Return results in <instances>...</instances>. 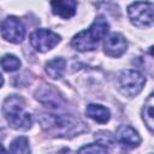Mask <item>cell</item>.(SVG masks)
I'll return each instance as SVG.
<instances>
[{"label": "cell", "mask_w": 154, "mask_h": 154, "mask_svg": "<svg viewBox=\"0 0 154 154\" xmlns=\"http://www.w3.org/2000/svg\"><path fill=\"white\" fill-rule=\"evenodd\" d=\"M128 43L125 37L119 32H113L106 37L103 43V51L108 57L118 58L126 51Z\"/></svg>", "instance_id": "cell-8"}, {"label": "cell", "mask_w": 154, "mask_h": 154, "mask_svg": "<svg viewBox=\"0 0 154 154\" xmlns=\"http://www.w3.org/2000/svg\"><path fill=\"white\" fill-rule=\"evenodd\" d=\"M60 36L48 29H36L30 35V45L38 52H47L55 47Z\"/></svg>", "instance_id": "cell-6"}, {"label": "cell", "mask_w": 154, "mask_h": 154, "mask_svg": "<svg viewBox=\"0 0 154 154\" xmlns=\"http://www.w3.org/2000/svg\"><path fill=\"white\" fill-rule=\"evenodd\" d=\"M131 23L138 28H150L153 25V4L150 1H135L128 7Z\"/></svg>", "instance_id": "cell-5"}, {"label": "cell", "mask_w": 154, "mask_h": 154, "mask_svg": "<svg viewBox=\"0 0 154 154\" xmlns=\"http://www.w3.org/2000/svg\"><path fill=\"white\" fill-rule=\"evenodd\" d=\"M25 102L19 95L7 96L4 101V116L11 128L16 130H28L32 125V117L24 111Z\"/></svg>", "instance_id": "cell-3"}, {"label": "cell", "mask_w": 154, "mask_h": 154, "mask_svg": "<svg viewBox=\"0 0 154 154\" xmlns=\"http://www.w3.org/2000/svg\"><path fill=\"white\" fill-rule=\"evenodd\" d=\"M36 97L37 100L43 103V105H47L49 107H53V108H60L61 106V97L58 96V93L57 90L52 87V85H45L43 88L38 89L36 91Z\"/></svg>", "instance_id": "cell-10"}, {"label": "cell", "mask_w": 154, "mask_h": 154, "mask_svg": "<svg viewBox=\"0 0 154 154\" xmlns=\"http://www.w3.org/2000/svg\"><path fill=\"white\" fill-rule=\"evenodd\" d=\"M65 65H66L65 59H63V58H54V59L49 60L46 64V72H47V75L51 78L59 79L64 75Z\"/></svg>", "instance_id": "cell-13"}, {"label": "cell", "mask_w": 154, "mask_h": 154, "mask_svg": "<svg viewBox=\"0 0 154 154\" xmlns=\"http://www.w3.org/2000/svg\"><path fill=\"white\" fill-rule=\"evenodd\" d=\"M95 140L97 141L99 144L103 146L105 148L114 146V142H116V137L109 131H105V130L97 131L95 134Z\"/></svg>", "instance_id": "cell-17"}, {"label": "cell", "mask_w": 154, "mask_h": 154, "mask_svg": "<svg viewBox=\"0 0 154 154\" xmlns=\"http://www.w3.org/2000/svg\"><path fill=\"white\" fill-rule=\"evenodd\" d=\"M1 67L7 72H13L20 67V60L13 54H5L0 59Z\"/></svg>", "instance_id": "cell-15"}, {"label": "cell", "mask_w": 154, "mask_h": 154, "mask_svg": "<svg viewBox=\"0 0 154 154\" xmlns=\"http://www.w3.org/2000/svg\"><path fill=\"white\" fill-rule=\"evenodd\" d=\"M10 152H12V153H24V154L30 153L28 138L24 137V136H20V137L14 138L12 141L11 146H10Z\"/></svg>", "instance_id": "cell-16"}, {"label": "cell", "mask_w": 154, "mask_h": 154, "mask_svg": "<svg viewBox=\"0 0 154 154\" xmlns=\"http://www.w3.org/2000/svg\"><path fill=\"white\" fill-rule=\"evenodd\" d=\"M2 84H4V77H2L1 73H0V88L2 87Z\"/></svg>", "instance_id": "cell-19"}, {"label": "cell", "mask_w": 154, "mask_h": 154, "mask_svg": "<svg viewBox=\"0 0 154 154\" xmlns=\"http://www.w3.org/2000/svg\"><path fill=\"white\" fill-rule=\"evenodd\" d=\"M0 32L2 37L12 43H19L23 41L25 35V29L22 22L13 16L5 18L0 24Z\"/></svg>", "instance_id": "cell-7"}, {"label": "cell", "mask_w": 154, "mask_h": 154, "mask_svg": "<svg viewBox=\"0 0 154 154\" xmlns=\"http://www.w3.org/2000/svg\"><path fill=\"white\" fill-rule=\"evenodd\" d=\"M142 118L144 120V124L149 129L150 132H153L154 128V116H153V95L150 94L147 102L144 103V107L142 109Z\"/></svg>", "instance_id": "cell-14"}, {"label": "cell", "mask_w": 154, "mask_h": 154, "mask_svg": "<svg viewBox=\"0 0 154 154\" xmlns=\"http://www.w3.org/2000/svg\"><path fill=\"white\" fill-rule=\"evenodd\" d=\"M117 84L122 94L132 97L140 94V91L143 89L146 78L136 70H124L119 73Z\"/></svg>", "instance_id": "cell-4"}, {"label": "cell", "mask_w": 154, "mask_h": 154, "mask_svg": "<svg viewBox=\"0 0 154 154\" xmlns=\"http://www.w3.org/2000/svg\"><path fill=\"white\" fill-rule=\"evenodd\" d=\"M52 12L61 18H71L76 13L77 2L76 0H51Z\"/></svg>", "instance_id": "cell-11"}, {"label": "cell", "mask_w": 154, "mask_h": 154, "mask_svg": "<svg viewBox=\"0 0 154 154\" xmlns=\"http://www.w3.org/2000/svg\"><path fill=\"white\" fill-rule=\"evenodd\" d=\"M38 122L43 130L54 136L71 137L85 131L84 124L73 116L41 113L38 116Z\"/></svg>", "instance_id": "cell-1"}, {"label": "cell", "mask_w": 154, "mask_h": 154, "mask_svg": "<svg viewBox=\"0 0 154 154\" xmlns=\"http://www.w3.org/2000/svg\"><path fill=\"white\" fill-rule=\"evenodd\" d=\"M0 152H6V149L2 147V144H1V143H0Z\"/></svg>", "instance_id": "cell-20"}, {"label": "cell", "mask_w": 154, "mask_h": 154, "mask_svg": "<svg viewBox=\"0 0 154 154\" xmlns=\"http://www.w3.org/2000/svg\"><path fill=\"white\" fill-rule=\"evenodd\" d=\"M108 29L109 25L105 17L99 16L88 29L73 36V38L71 40V46L79 52L94 51L97 47L99 42L107 35Z\"/></svg>", "instance_id": "cell-2"}, {"label": "cell", "mask_w": 154, "mask_h": 154, "mask_svg": "<svg viewBox=\"0 0 154 154\" xmlns=\"http://www.w3.org/2000/svg\"><path fill=\"white\" fill-rule=\"evenodd\" d=\"M116 138L129 148H135L141 143V137L138 132L130 125H120L117 129Z\"/></svg>", "instance_id": "cell-9"}, {"label": "cell", "mask_w": 154, "mask_h": 154, "mask_svg": "<svg viewBox=\"0 0 154 154\" xmlns=\"http://www.w3.org/2000/svg\"><path fill=\"white\" fill-rule=\"evenodd\" d=\"M85 114L90 119H93V120H95L100 124L107 123L111 118V113H109L108 108H106L101 105H95V103H90V105L87 106Z\"/></svg>", "instance_id": "cell-12"}, {"label": "cell", "mask_w": 154, "mask_h": 154, "mask_svg": "<svg viewBox=\"0 0 154 154\" xmlns=\"http://www.w3.org/2000/svg\"><path fill=\"white\" fill-rule=\"evenodd\" d=\"M79 153H106L107 152V148H105L103 146L99 144V143H91V144H88V146H84L82 148L78 149Z\"/></svg>", "instance_id": "cell-18"}]
</instances>
